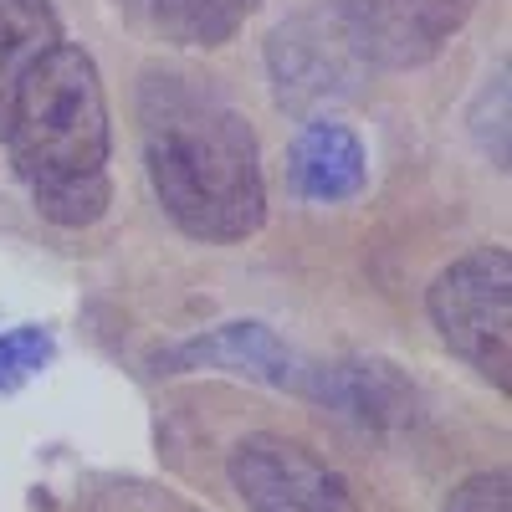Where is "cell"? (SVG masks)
I'll list each match as a JSON object with an SVG mask.
<instances>
[{
	"label": "cell",
	"mask_w": 512,
	"mask_h": 512,
	"mask_svg": "<svg viewBox=\"0 0 512 512\" xmlns=\"http://www.w3.org/2000/svg\"><path fill=\"white\" fill-rule=\"evenodd\" d=\"M144 169L164 216L185 236L231 246L262 231L267 175L251 123L185 72H144L139 82Z\"/></svg>",
	"instance_id": "obj_1"
},
{
	"label": "cell",
	"mask_w": 512,
	"mask_h": 512,
	"mask_svg": "<svg viewBox=\"0 0 512 512\" xmlns=\"http://www.w3.org/2000/svg\"><path fill=\"white\" fill-rule=\"evenodd\" d=\"M108 98L98 62L82 47H62L16 93L6 123V154L31 205L62 231L103 221L113 200L108 180Z\"/></svg>",
	"instance_id": "obj_2"
},
{
	"label": "cell",
	"mask_w": 512,
	"mask_h": 512,
	"mask_svg": "<svg viewBox=\"0 0 512 512\" xmlns=\"http://www.w3.org/2000/svg\"><path fill=\"white\" fill-rule=\"evenodd\" d=\"M431 323L446 349L507 395L512 384V256L502 246L466 251L431 282Z\"/></svg>",
	"instance_id": "obj_3"
},
{
	"label": "cell",
	"mask_w": 512,
	"mask_h": 512,
	"mask_svg": "<svg viewBox=\"0 0 512 512\" xmlns=\"http://www.w3.org/2000/svg\"><path fill=\"white\" fill-rule=\"evenodd\" d=\"M472 11L477 0H323V21L349 57L384 72L425 67Z\"/></svg>",
	"instance_id": "obj_4"
},
{
	"label": "cell",
	"mask_w": 512,
	"mask_h": 512,
	"mask_svg": "<svg viewBox=\"0 0 512 512\" xmlns=\"http://www.w3.org/2000/svg\"><path fill=\"white\" fill-rule=\"evenodd\" d=\"M231 487L251 512H354L349 482L303 441L256 431L231 446Z\"/></svg>",
	"instance_id": "obj_5"
},
{
	"label": "cell",
	"mask_w": 512,
	"mask_h": 512,
	"mask_svg": "<svg viewBox=\"0 0 512 512\" xmlns=\"http://www.w3.org/2000/svg\"><path fill=\"white\" fill-rule=\"evenodd\" d=\"M190 369L246 374V379L277 384V390H292V395H308V379H313V359L287 349L267 323H221L159 354V374H190Z\"/></svg>",
	"instance_id": "obj_6"
},
{
	"label": "cell",
	"mask_w": 512,
	"mask_h": 512,
	"mask_svg": "<svg viewBox=\"0 0 512 512\" xmlns=\"http://www.w3.org/2000/svg\"><path fill=\"white\" fill-rule=\"evenodd\" d=\"M308 400L338 410L344 420H359V425H405L415 415V390L405 384V374L384 359L313 364Z\"/></svg>",
	"instance_id": "obj_7"
},
{
	"label": "cell",
	"mask_w": 512,
	"mask_h": 512,
	"mask_svg": "<svg viewBox=\"0 0 512 512\" xmlns=\"http://www.w3.org/2000/svg\"><path fill=\"white\" fill-rule=\"evenodd\" d=\"M287 180L292 190L313 200V205H338V200H354L369 180V159L364 144L349 123H333V118H313L303 134L292 139L287 154Z\"/></svg>",
	"instance_id": "obj_8"
},
{
	"label": "cell",
	"mask_w": 512,
	"mask_h": 512,
	"mask_svg": "<svg viewBox=\"0 0 512 512\" xmlns=\"http://www.w3.org/2000/svg\"><path fill=\"white\" fill-rule=\"evenodd\" d=\"M62 16L52 0H0V139L26 77L62 47Z\"/></svg>",
	"instance_id": "obj_9"
},
{
	"label": "cell",
	"mask_w": 512,
	"mask_h": 512,
	"mask_svg": "<svg viewBox=\"0 0 512 512\" xmlns=\"http://www.w3.org/2000/svg\"><path fill=\"white\" fill-rule=\"evenodd\" d=\"M128 6L169 47H221L262 0H128Z\"/></svg>",
	"instance_id": "obj_10"
},
{
	"label": "cell",
	"mask_w": 512,
	"mask_h": 512,
	"mask_svg": "<svg viewBox=\"0 0 512 512\" xmlns=\"http://www.w3.org/2000/svg\"><path fill=\"white\" fill-rule=\"evenodd\" d=\"M52 354H57V344H52L47 328H36V323L6 328L0 333V395H11L26 379H36L52 364Z\"/></svg>",
	"instance_id": "obj_11"
},
{
	"label": "cell",
	"mask_w": 512,
	"mask_h": 512,
	"mask_svg": "<svg viewBox=\"0 0 512 512\" xmlns=\"http://www.w3.org/2000/svg\"><path fill=\"white\" fill-rule=\"evenodd\" d=\"M472 128H477V144L482 154L507 169V67H497V77H487V88H482V103L472 113Z\"/></svg>",
	"instance_id": "obj_12"
},
{
	"label": "cell",
	"mask_w": 512,
	"mask_h": 512,
	"mask_svg": "<svg viewBox=\"0 0 512 512\" xmlns=\"http://www.w3.org/2000/svg\"><path fill=\"white\" fill-rule=\"evenodd\" d=\"M441 512H512V477L502 472H477V477H466L446 502Z\"/></svg>",
	"instance_id": "obj_13"
}]
</instances>
